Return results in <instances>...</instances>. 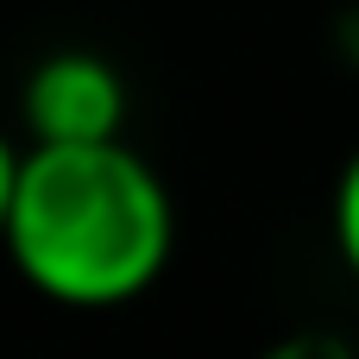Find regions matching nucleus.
I'll return each instance as SVG.
<instances>
[{"instance_id": "obj_4", "label": "nucleus", "mask_w": 359, "mask_h": 359, "mask_svg": "<svg viewBox=\"0 0 359 359\" xmlns=\"http://www.w3.org/2000/svg\"><path fill=\"white\" fill-rule=\"evenodd\" d=\"M259 359H359V353L328 328H297V334H278Z\"/></svg>"}, {"instance_id": "obj_3", "label": "nucleus", "mask_w": 359, "mask_h": 359, "mask_svg": "<svg viewBox=\"0 0 359 359\" xmlns=\"http://www.w3.org/2000/svg\"><path fill=\"white\" fill-rule=\"evenodd\" d=\"M334 246H341V265L359 278V151L334 183Z\"/></svg>"}, {"instance_id": "obj_1", "label": "nucleus", "mask_w": 359, "mask_h": 359, "mask_svg": "<svg viewBox=\"0 0 359 359\" xmlns=\"http://www.w3.org/2000/svg\"><path fill=\"white\" fill-rule=\"evenodd\" d=\"M170 246V189L126 139L25 145L0 233L25 290L57 309H120L164 278Z\"/></svg>"}, {"instance_id": "obj_5", "label": "nucleus", "mask_w": 359, "mask_h": 359, "mask_svg": "<svg viewBox=\"0 0 359 359\" xmlns=\"http://www.w3.org/2000/svg\"><path fill=\"white\" fill-rule=\"evenodd\" d=\"M19 158H25V151H19V145L0 133V233H6V215H13V189H19Z\"/></svg>"}, {"instance_id": "obj_2", "label": "nucleus", "mask_w": 359, "mask_h": 359, "mask_svg": "<svg viewBox=\"0 0 359 359\" xmlns=\"http://www.w3.org/2000/svg\"><path fill=\"white\" fill-rule=\"evenodd\" d=\"M19 120H25L32 145L120 139V126H126V76L101 50H50L19 82Z\"/></svg>"}]
</instances>
